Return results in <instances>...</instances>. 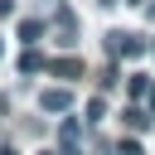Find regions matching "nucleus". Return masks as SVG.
<instances>
[{"mask_svg":"<svg viewBox=\"0 0 155 155\" xmlns=\"http://www.w3.org/2000/svg\"><path fill=\"white\" fill-rule=\"evenodd\" d=\"M58 145H63V155H78V145H82V131H78V121H73V116L58 126Z\"/></svg>","mask_w":155,"mask_h":155,"instance_id":"2","label":"nucleus"},{"mask_svg":"<svg viewBox=\"0 0 155 155\" xmlns=\"http://www.w3.org/2000/svg\"><path fill=\"white\" fill-rule=\"evenodd\" d=\"M145 102H150V111H155V87H150V92H145Z\"/></svg>","mask_w":155,"mask_h":155,"instance_id":"11","label":"nucleus"},{"mask_svg":"<svg viewBox=\"0 0 155 155\" xmlns=\"http://www.w3.org/2000/svg\"><path fill=\"white\" fill-rule=\"evenodd\" d=\"M116 155H140V140H121V150Z\"/></svg>","mask_w":155,"mask_h":155,"instance_id":"9","label":"nucleus"},{"mask_svg":"<svg viewBox=\"0 0 155 155\" xmlns=\"http://www.w3.org/2000/svg\"><path fill=\"white\" fill-rule=\"evenodd\" d=\"M19 39H24V44H39V39H44V24H39V19H19Z\"/></svg>","mask_w":155,"mask_h":155,"instance_id":"4","label":"nucleus"},{"mask_svg":"<svg viewBox=\"0 0 155 155\" xmlns=\"http://www.w3.org/2000/svg\"><path fill=\"white\" fill-rule=\"evenodd\" d=\"M126 87H131V97H145V92H150V82H145V78H131Z\"/></svg>","mask_w":155,"mask_h":155,"instance_id":"8","label":"nucleus"},{"mask_svg":"<svg viewBox=\"0 0 155 155\" xmlns=\"http://www.w3.org/2000/svg\"><path fill=\"white\" fill-rule=\"evenodd\" d=\"M102 116H107V107H102V97H92L87 102V121H102Z\"/></svg>","mask_w":155,"mask_h":155,"instance_id":"7","label":"nucleus"},{"mask_svg":"<svg viewBox=\"0 0 155 155\" xmlns=\"http://www.w3.org/2000/svg\"><path fill=\"white\" fill-rule=\"evenodd\" d=\"M48 73H58V78H78V73H82V63H78V58H53V63H48Z\"/></svg>","mask_w":155,"mask_h":155,"instance_id":"3","label":"nucleus"},{"mask_svg":"<svg viewBox=\"0 0 155 155\" xmlns=\"http://www.w3.org/2000/svg\"><path fill=\"white\" fill-rule=\"evenodd\" d=\"M39 107H44V111H68V107H73V92H63V87H44V92H39Z\"/></svg>","mask_w":155,"mask_h":155,"instance_id":"1","label":"nucleus"},{"mask_svg":"<svg viewBox=\"0 0 155 155\" xmlns=\"http://www.w3.org/2000/svg\"><path fill=\"white\" fill-rule=\"evenodd\" d=\"M15 15V0H0V19H10Z\"/></svg>","mask_w":155,"mask_h":155,"instance_id":"10","label":"nucleus"},{"mask_svg":"<svg viewBox=\"0 0 155 155\" xmlns=\"http://www.w3.org/2000/svg\"><path fill=\"white\" fill-rule=\"evenodd\" d=\"M19 68H24V73H34V68H48V63H44L39 53H24V58H19Z\"/></svg>","mask_w":155,"mask_h":155,"instance_id":"6","label":"nucleus"},{"mask_svg":"<svg viewBox=\"0 0 155 155\" xmlns=\"http://www.w3.org/2000/svg\"><path fill=\"white\" fill-rule=\"evenodd\" d=\"M126 126H131V131H145V126H150V111L131 107V111H126Z\"/></svg>","mask_w":155,"mask_h":155,"instance_id":"5","label":"nucleus"},{"mask_svg":"<svg viewBox=\"0 0 155 155\" xmlns=\"http://www.w3.org/2000/svg\"><path fill=\"white\" fill-rule=\"evenodd\" d=\"M0 53H5V39H0Z\"/></svg>","mask_w":155,"mask_h":155,"instance_id":"12","label":"nucleus"}]
</instances>
